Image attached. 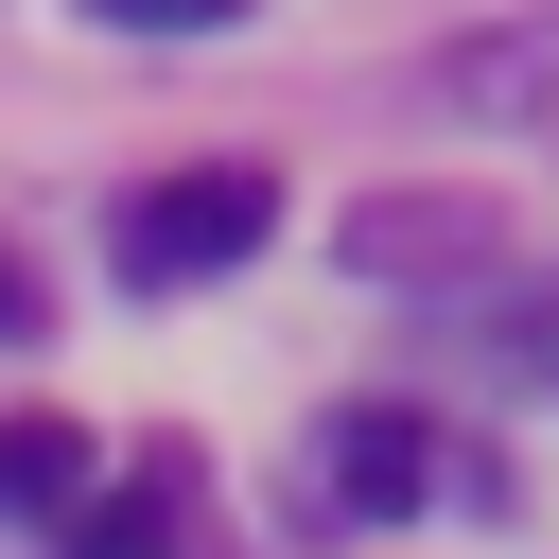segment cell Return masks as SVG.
Masks as SVG:
<instances>
[{"instance_id": "cell-1", "label": "cell", "mask_w": 559, "mask_h": 559, "mask_svg": "<svg viewBox=\"0 0 559 559\" xmlns=\"http://www.w3.org/2000/svg\"><path fill=\"white\" fill-rule=\"evenodd\" d=\"M280 227V175L262 157H192V175H157V192H122V280H227L245 245Z\"/></svg>"}, {"instance_id": "cell-2", "label": "cell", "mask_w": 559, "mask_h": 559, "mask_svg": "<svg viewBox=\"0 0 559 559\" xmlns=\"http://www.w3.org/2000/svg\"><path fill=\"white\" fill-rule=\"evenodd\" d=\"M314 472H332V507H367V524H402V507H419V489H437V437H419V419H402V402H349V419H332V454H314Z\"/></svg>"}, {"instance_id": "cell-3", "label": "cell", "mask_w": 559, "mask_h": 559, "mask_svg": "<svg viewBox=\"0 0 559 559\" xmlns=\"http://www.w3.org/2000/svg\"><path fill=\"white\" fill-rule=\"evenodd\" d=\"M349 262L367 280H419V262H472L489 280V210L472 192H384V210H349Z\"/></svg>"}, {"instance_id": "cell-4", "label": "cell", "mask_w": 559, "mask_h": 559, "mask_svg": "<svg viewBox=\"0 0 559 559\" xmlns=\"http://www.w3.org/2000/svg\"><path fill=\"white\" fill-rule=\"evenodd\" d=\"M175 524H192V472H140V489H87L52 542L70 559H175Z\"/></svg>"}, {"instance_id": "cell-5", "label": "cell", "mask_w": 559, "mask_h": 559, "mask_svg": "<svg viewBox=\"0 0 559 559\" xmlns=\"http://www.w3.org/2000/svg\"><path fill=\"white\" fill-rule=\"evenodd\" d=\"M87 489H105V454H87V419H0V507H52V524H70Z\"/></svg>"}, {"instance_id": "cell-6", "label": "cell", "mask_w": 559, "mask_h": 559, "mask_svg": "<svg viewBox=\"0 0 559 559\" xmlns=\"http://www.w3.org/2000/svg\"><path fill=\"white\" fill-rule=\"evenodd\" d=\"M472 349H507V367H559V280H542V297H489V314H472Z\"/></svg>"}, {"instance_id": "cell-7", "label": "cell", "mask_w": 559, "mask_h": 559, "mask_svg": "<svg viewBox=\"0 0 559 559\" xmlns=\"http://www.w3.org/2000/svg\"><path fill=\"white\" fill-rule=\"evenodd\" d=\"M87 17H105V35H227L245 0H87Z\"/></svg>"}, {"instance_id": "cell-8", "label": "cell", "mask_w": 559, "mask_h": 559, "mask_svg": "<svg viewBox=\"0 0 559 559\" xmlns=\"http://www.w3.org/2000/svg\"><path fill=\"white\" fill-rule=\"evenodd\" d=\"M17 332H35V280H17V262H0V349H17Z\"/></svg>"}]
</instances>
